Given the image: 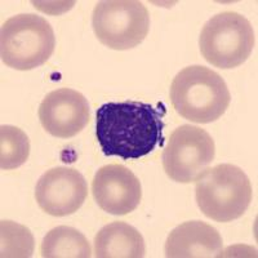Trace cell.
I'll list each match as a JSON object with an SVG mask.
<instances>
[{
	"label": "cell",
	"mask_w": 258,
	"mask_h": 258,
	"mask_svg": "<svg viewBox=\"0 0 258 258\" xmlns=\"http://www.w3.org/2000/svg\"><path fill=\"white\" fill-rule=\"evenodd\" d=\"M214 155L216 146L211 135L199 126L185 124L170 136L163 151V167L170 179L191 183L208 169Z\"/></svg>",
	"instance_id": "52a82bcc"
},
{
	"label": "cell",
	"mask_w": 258,
	"mask_h": 258,
	"mask_svg": "<svg viewBox=\"0 0 258 258\" xmlns=\"http://www.w3.org/2000/svg\"><path fill=\"white\" fill-rule=\"evenodd\" d=\"M223 241L213 226L202 221H190L172 230L165 241L168 258L220 257Z\"/></svg>",
	"instance_id": "8fae6325"
},
{
	"label": "cell",
	"mask_w": 258,
	"mask_h": 258,
	"mask_svg": "<svg viewBox=\"0 0 258 258\" xmlns=\"http://www.w3.org/2000/svg\"><path fill=\"white\" fill-rule=\"evenodd\" d=\"M165 109L140 101L103 103L96 112V137L103 155L137 160L163 144Z\"/></svg>",
	"instance_id": "6da1fadb"
},
{
	"label": "cell",
	"mask_w": 258,
	"mask_h": 258,
	"mask_svg": "<svg viewBox=\"0 0 258 258\" xmlns=\"http://www.w3.org/2000/svg\"><path fill=\"white\" fill-rule=\"evenodd\" d=\"M88 195L87 181L79 170L57 167L47 170L39 178L35 199L49 216L64 217L78 212Z\"/></svg>",
	"instance_id": "ba28073f"
},
{
	"label": "cell",
	"mask_w": 258,
	"mask_h": 258,
	"mask_svg": "<svg viewBox=\"0 0 258 258\" xmlns=\"http://www.w3.org/2000/svg\"><path fill=\"white\" fill-rule=\"evenodd\" d=\"M88 100L80 92L70 88L53 91L39 106V119L43 128L57 138H71L88 124Z\"/></svg>",
	"instance_id": "30bf717a"
},
{
	"label": "cell",
	"mask_w": 258,
	"mask_h": 258,
	"mask_svg": "<svg viewBox=\"0 0 258 258\" xmlns=\"http://www.w3.org/2000/svg\"><path fill=\"white\" fill-rule=\"evenodd\" d=\"M146 254L144 236L125 222L103 226L94 238L97 258H142Z\"/></svg>",
	"instance_id": "7c38bea8"
},
{
	"label": "cell",
	"mask_w": 258,
	"mask_h": 258,
	"mask_svg": "<svg viewBox=\"0 0 258 258\" xmlns=\"http://www.w3.org/2000/svg\"><path fill=\"white\" fill-rule=\"evenodd\" d=\"M30 155V141L22 129L13 125L0 126V168L16 169L24 165Z\"/></svg>",
	"instance_id": "5bb4252c"
},
{
	"label": "cell",
	"mask_w": 258,
	"mask_h": 258,
	"mask_svg": "<svg viewBox=\"0 0 258 258\" xmlns=\"http://www.w3.org/2000/svg\"><path fill=\"white\" fill-rule=\"evenodd\" d=\"M255 36L250 22L236 12L213 16L204 25L199 47L207 62L229 70L243 64L252 54Z\"/></svg>",
	"instance_id": "5b68a950"
},
{
	"label": "cell",
	"mask_w": 258,
	"mask_h": 258,
	"mask_svg": "<svg viewBox=\"0 0 258 258\" xmlns=\"http://www.w3.org/2000/svg\"><path fill=\"white\" fill-rule=\"evenodd\" d=\"M56 36L45 18L27 13L7 20L0 31L2 61L15 70L29 71L52 57Z\"/></svg>",
	"instance_id": "277c9868"
},
{
	"label": "cell",
	"mask_w": 258,
	"mask_h": 258,
	"mask_svg": "<svg viewBox=\"0 0 258 258\" xmlns=\"http://www.w3.org/2000/svg\"><path fill=\"white\" fill-rule=\"evenodd\" d=\"M44 258H89L91 244L80 231L69 226H57L47 232L40 245Z\"/></svg>",
	"instance_id": "4fadbf2b"
},
{
	"label": "cell",
	"mask_w": 258,
	"mask_h": 258,
	"mask_svg": "<svg viewBox=\"0 0 258 258\" xmlns=\"http://www.w3.org/2000/svg\"><path fill=\"white\" fill-rule=\"evenodd\" d=\"M195 182L198 207L211 220L231 222L249 208L252 185L244 170L236 165H216L207 169Z\"/></svg>",
	"instance_id": "3957f363"
},
{
	"label": "cell",
	"mask_w": 258,
	"mask_h": 258,
	"mask_svg": "<svg viewBox=\"0 0 258 258\" xmlns=\"http://www.w3.org/2000/svg\"><path fill=\"white\" fill-rule=\"evenodd\" d=\"M92 27L97 39L110 49H132L149 34V11L137 0H103L94 7Z\"/></svg>",
	"instance_id": "8992f818"
},
{
	"label": "cell",
	"mask_w": 258,
	"mask_h": 258,
	"mask_svg": "<svg viewBox=\"0 0 258 258\" xmlns=\"http://www.w3.org/2000/svg\"><path fill=\"white\" fill-rule=\"evenodd\" d=\"M2 257H32L34 236L27 227L12 221H2Z\"/></svg>",
	"instance_id": "9a60e30c"
},
{
	"label": "cell",
	"mask_w": 258,
	"mask_h": 258,
	"mask_svg": "<svg viewBox=\"0 0 258 258\" xmlns=\"http://www.w3.org/2000/svg\"><path fill=\"white\" fill-rule=\"evenodd\" d=\"M92 194L102 211L114 216H125L140 206L142 187L140 179L129 168L109 164L94 174Z\"/></svg>",
	"instance_id": "9c48e42d"
},
{
	"label": "cell",
	"mask_w": 258,
	"mask_h": 258,
	"mask_svg": "<svg viewBox=\"0 0 258 258\" xmlns=\"http://www.w3.org/2000/svg\"><path fill=\"white\" fill-rule=\"evenodd\" d=\"M169 94L177 114L198 124L218 120L231 102V94L221 75L199 64L179 71Z\"/></svg>",
	"instance_id": "7a4b0ae2"
}]
</instances>
